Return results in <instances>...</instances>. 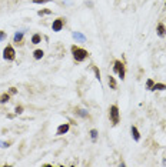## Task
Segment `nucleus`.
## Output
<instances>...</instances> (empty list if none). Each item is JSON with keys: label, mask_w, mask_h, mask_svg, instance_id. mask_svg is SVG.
I'll use <instances>...</instances> for the list:
<instances>
[{"label": "nucleus", "mask_w": 166, "mask_h": 167, "mask_svg": "<svg viewBox=\"0 0 166 167\" xmlns=\"http://www.w3.org/2000/svg\"><path fill=\"white\" fill-rule=\"evenodd\" d=\"M72 54L76 62H85L89 57V52L82 47H78V46H72Z\"/></svg>", "instance_id": "f257e3e1"}, {"label": "nucleus", "mask_w": 166, "mask_h": 167, "mask_svg": "<svg viewBox=\"0 0 166 167\" xmlns=\"http://www.w3.org/2000/svg\"><path fill=\"white\" fill-rule=\"evenodd\" d=\"M113 71L119 74V79H120V80H125V76H126V66L123 64L120 60H115V63H113Z\"/></svg>", "instance_id": "f03ea898"}, {"label": "nucleus", "mask_w": 166, "mask_h": 167, "mask_svg": "<svg viewBox=\"0 0 166 167\" xmlns=\"http://www.w3.org/2000/svg\"><path fill=\"white\" fill-rule=\"evenodd\" d=\"M109 117H110V122H112V124H113V126L119 124V122H120V114H119V107H118L116 104L110 106V110H109Z\"/></svg>", "instance_id": "7ed1b4c3"}, {"label": "nucleus", "mask_w": 166, "mask_h": 167, "mask_svg": "<svg viewBox=\"0 0 166 167\" xmlns=\"http://www.w3.org/2000/svg\"><path fill=\"white\" fill-rule=\"evenodd\" d=\"M14 57H16L14 49H13L11 46H6L4 50H3V59H4V60H14Z\"/></svg>", "instance_id": "20e7f679"}, {"label": "nucleus", "mask_w": 166, "mask_h": 167, "mask_svg": "<svg viewBox=\"0 0 166 167\" xmlns=\"http://www.w3.org/2000/svg\"><path fill=\"white\" fill-rule=\"evenodd\" d=\"M63 29V19H56L52 24V30L53 32H60Z\"/></svg>", "instance_id": "39448f33"}, {"label": "nucleus", "mask_w": 166, "mask_h": 167, "mask_svg": "<svg viewBox=\"0 0 166 167\" xmlns=\"http://www.w3.org/2000/svg\"><path fill=\"white\" fill-rule=\"evenodd\" d=\"M69 129H70L69 123H65V124H62V126H59V127H57L56 134H57V136H63V134H66L67 132H69Z\"/></svg>", "instance_id": "423d86ee"}, {"label": "nucleus", "mask_w": 166, "mask_h": 167, "mask_svg": "<svg viewBox=\"0 0 166 167\" xmlns=\"http://www.w3.org/2000/svg\"><path fill=\"white\" fill-rule=\"evenodd\" d=\"M156 33H157V36H159V37H165V34H166L165 24L159 23V24H157V27H156Z\"/></svg>", "instance_id": "0eeeda50"}, {"label": "nucleus", "mask_w": 166, "mask_h": 167, "mask_svg": "<svg viewBox=\"0 0 166 167\" xmlns=\"http://www.w3.org/2000/svg\"><path fill=\"white\" fill-rule=\"evenodd\" d=\"M130 130H132L133 140H135V142H139V140H140V133H139V130H138L135 126H132V129H130Z\"/></svg>", "instance_id": "6e6552de"}, {"label": "nucleus", "mask_w": 166, "mask_h": 167, "mask_svg": "<svg viewBox=\"0 0 166 167\" xmlns=\"http://www.w3.org/2000/svg\"><path fill=\"white\" fill-rule=\"evenodd\" d=\"M23 36H24V33L23 32H17V33L14 34V43L16 45H22V40H23Z\"/></svg>", "instance_id": "1a4fd4ad"}, {"label": "nucleus", "mask_w": 166, "mask_h": 167, "mask_svg": "<svg viewBox=\"0 0 166 167\" xmlns=\"http://www.w3.org/2000/svg\"><path fill=\"white\" fill-rule=\"evenodd\" d=\"M73 39L78 40V42H86V36L82 33H78V32H73Z\"/></svg>", "instance_id": "9d476101"}, {"label": "nucleus", "mask_w": 166, "mask_h": 167, "mask_svg": "<svg viewBox=\"0 0 166 167\" xmlns=\"http://www.w3.org/2000/svg\"><path fill=\"white\" fill-rule=\"evenodd\" d=\"M43 50H40V49H37V50H34V53H33V57L36 59V60H40L42 57H43Z\"/></svg>", "instance_id": "9b49d317"}, {"label": "nucleus", "mask_w": 166, "mask_h": 167, "mask_svg": "<svg viewBox=\"0 0 166 167\" xmlns=\"http://www.w3.org/2000/svg\"><path fill=\"white\" fill-rule=\"evenodd\" d=\"M166 89V84H162V83H157V84H153V87H152V91H155V90H165Z\"/></svg>", "instance_id": "f8f14e48"}, {"label": "nucleus", "mask_w": 166, "mask_h": 167, "mask_svg": "<svg viewBox=\"0 0 166 167\" xmlns=\"http://www.w3.org/2000/svg\"><path fill=\"white\" fill-rule=\"evenodd\" d=\"M40 40H42L40 34H33V37H32V43H34V45H39V43H40Z\"/></svg>", "instance_id": "ddd939ff"}, {"label": "nucleus", "mask_w": 166, "mask_h": 167, "mask_svg": "<svg viewBox=\"0 0 166 167\" xmlns=\"http://www.w3.org/2000/svg\"><path fill=\"white\" fill-rule=\"evenodd\" d=\"M92 70H93V73H95V76H96V79H98V80H102V77H100V71H99V69H98V67L96 66H92Z\"/></svg>", "instance_id": "4468645a"}, {"label": "nucleus", "mask_w": 166, "mask_h": 167, "mask_svg": "<svg viewBox=\"0 0 166 167\" xmlns=\"http://www.w3.org/2000/svg\"><path fill=\"white\" fill-rule=\"evenodd\" d=\"M9 100H10V96H9L7 93H4V94L0 96V101H1V103H7Z\"/></svg>", "instance_id": "2eb2a0df"}, {"label": "nucleus", "mask_w": 166, "mask_h": 167, "mask_svg": "<svg viewBox=\"0 0 166 167\" xmlns=\"http://www.w3.org/2000/svg\"><path fill=\"white\" fill-rule=\"evenodd\" d=\"M153 84H155V83H153V80H152V79H147V80H146V89H147V90L152 89V87H153Z\"/></svg>", "instance_id": "dca6fc26"}, {"label": "nucleus", "mask_w": 166, "mask_h": 167, "mask_svg": "<svg viewBox=\"0 0 166 167\" xmlns=\"http://www.w3.org/2000/svg\"><path fill=\"white\" fill-rule=\"evenodd\" d=\"M109 86H110V89H116V81H115V79L112 77V76H109Z\"/></svg>", "instance_id": "f3484780"}, {"label": "nucleus", "mask_w": 166, "mask_h": 167, "mask_svg": "<svg viewBox=\"0 0 166 167\" xmlns=\"http://www.w3.org/2000/svg\"><path fill=\"white\" fill-rule=\"evenodd\" d=\"M90 137H92L93 142H96V139H98V130H96V129H93V130L90 132Z\"/></svg>", "instance_id": "a211bd4d"}, {"label": "nucleus", "mask_w": 166, "mask_h": 167, "mask_svg": "<svg viewBox=\"0 0 166 167\" xmlns=\"http://www.w3.org/2000/svg\"><path fill=\"white\" fill-rule=\"evenodd\" d=\"M52 11L49 10V9H46V10H40L39 11V16H44V14H50Z\"/></svg>", "instance_id": "6ab92c4d"}, {"label": "nucleus", "mask_w": 166, "mask_h": 167, "mask_svg": "<svg viewBox=\"0 0 166 167\" xmlns=\"http://www.w3.org/2000/svg\"><path fill=\"white\" fill-rule=\"evenodd\" d=\"M79 114H80L82 117H88V116H89L88 111H86V110H80V111H79Z\"/></svg>", "instance_id": "aec40b11"}, {"label": "nucleus", "mask_w": 166, "mask_h": 167, "mask_svg": "<svg viewBox=\"0 0 166 167\" xmlns=\"http://www.w3.org/2000/svg\"><path fill=\"white\" fill-rule=\"evenodd\" d=\"M44 1H50V0H33V3H36V4H42Z\"/></svg>", "instance_id": "412c9836"}, {"label": "nucleus", "mask_w": 166, "mask_h": 167, "mask_svg": "<svg viewBox=\"0 0 166 167\" xmlns=\"http://www.w3.org/2000/svg\"><path fill=\"white\" fill-rule=\"evenodd\" d=\"M22 111H23V107H22V106H17V107H16V113H17V114H20Z\"/></svg>", "instance_id": "4be33fe9"}, {"label": "nucleus", "mask_w": 166, "mask_h": 167, "mask_svg": "<svg viewBox=\"0 0 166 167\" xmlns=\"http://www.w3.org/2000/svg\"><path fill=\"white\" fill-rule=\"evenodd\" d=\"M4 39H6V33H4V32H0V42L4 40Z\"/></svg>", "instance_id": "5701e85b"}, {"label": "nucleus", "mask_w": 166, "mask_h": 167, "mask_svg": "<svg viewBox=\"0 0 166 167\" xmlns=\"http://www.w3.org/2000/svg\"><path fill=\"white\" fill-rule=\"evenodd\" d=\"M9 144H10V143H6V142H0V146H1V147H9Z\"/></svg>", "instance_id": "b1692460"}, {"label": "nucleus", "mask_w": 166, "mask_h": 167, "mask_svg": "<svg viewBox=\"0 0 166 167\" xmlns=\"http://www.w3.org/2000/svg\"><path fill=\"white\" fill-rule=\"evenodd\" d=\"M10 93H13V94H16V93H17V90L14 89V87H11V89H10Z\"/></svg>", "instance_id": "393cba45"}, {"label": "nucleus", "mask_w": 166, "mask_h": 167, "mask_svg": "<svg viewBox=\"0 0 166 167\" xmlns=\"http://www.w3.org/2000/svg\"><path fill=\"white\" fill-rule=\"evenodd\" d=\"M165 7H166V3H165Z\"/></svg>", "instance_id": "a878e982"}]
</instances>
